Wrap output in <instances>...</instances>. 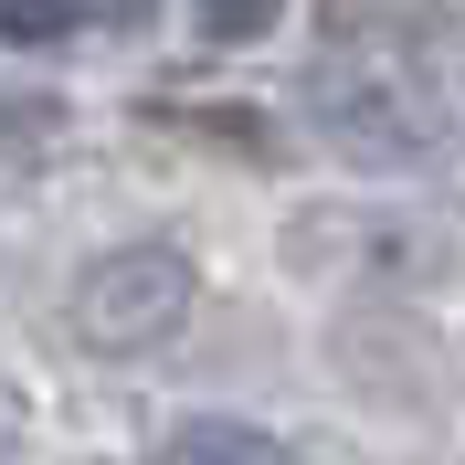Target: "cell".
<instances>
[{"label":"cell","instance_id":"3957f363","mask_svg":"<svg viewBox=\"0 0 465 465\" xmlns=\"http://www.w3.org/2000/svg\"><path fill=\"white\" fill-rule=\"evenodd\" d=\"M180 455H191V465H296L286 444L264 434V423H223V412H202V423H180Z\"/></svg>","mask_w":465,"mask_h":465},{"label":"cell","instance_id":"8992f818","mask_svg":"<svg viewBox=\"0 0 465 465\" xmlns=\"http://www.w3.org/2000/svg\"><path fill=\"white\" fill-rule=\"evenodd\" d=\"M54 32H74L64 0H0V43H54Z\"/></svg>","mask_w":465,"mask_h":465},{"label":"cell","instance_id":"9c48e42d","mask_svg":"<svg viewBox=\"0 0 465 465\" xmlns=\"http://www.w3.org/2000/svg\"><path fill=\"white\" fill-rule=\"evenodd\" d=\"M0 465H11V434H0Z\"/></svg>","mask_w":465,"mask_h":465},{"label":"cell","instance_id":"277c9868","mask_svg":"<svg viewBox=\"0 0 465 465\" xmlns=\"http://www.w3.org/2000/svg\"><path fill=\"white\" fill-rule=\"evenodd\" d=\"M64 127V106L54 95H22V85H0V148H11V159H22V148H43Z\"/></svg>","mask_w":465,"mask_h":465},{"label":"cell","instance_id":"52a82bcc","mask_svg":"<svg viewBox=\"0 0 465 465\" xmlns=\"http://www.w3.org/2000/svg\"><path fill=\"white\" fill-rule=\"evenodd\" d=\"M391 22H402L391 0H318V32H328V43H360V32H391Z\"/></svg>","mask_w":465,"mask_h":465},{"label":"cell","instance_id":"5b68a950","mask_svg":"<svg viewBox=\"0 0 465 465\" xmlns=\"http://www.w3.org/2000/svg\"><path fill=\"white\" fill-rule=\"evenodd\" d=\"M275 22H286V0H202V32H212V43H264Z\"/></svg>","mask_w":465,"mask_h":465},{"label":"cell","instance_id":"7a4b0ae2","mask_svg":"<svg viewBox=\"0 0 465 465\" xmlns=\"http://www.w3.org/2000/svg\"><path fill=\"white\" fill-rule=\"evenodd\" d=\"M307 106H318V127L349 148V159H360V170H412V159L434 148V138H423V127L402 116V95L360 85V74H339V64H328L318 85H307Z\"/></svg>","mask_w":465,"mask_h":465},{"label":"cell","instance_id":"ba28073f","mask_svg":"<svg viewBox=\"0 0 465 465\" xmlns=\"http://www.w3.org/2000/svg\"><path fill=\"white\" fill-rule=\"evenodd\" d=\"M64 11H85V22H106V32H138L148 22V0H64Z\"/></svg>","mask_w":465,"mask_h":465},{"label":"cell","instance_id":"6da1fadb","mask_svg":"<svg viewBox=\"0 0 465 465\" xmlns=\"http://www.w3.org/2000/svg\"><path fill=\"white\" fill-rule=\"evenodd\" d=\"M191 318V254L180 243H116L74 275V339L95 360H138Z\"/></svg>","mask_w":465,"mask_h":465}]
</instances>
